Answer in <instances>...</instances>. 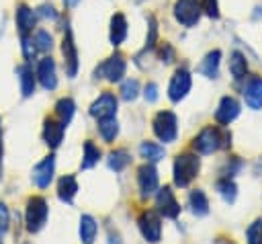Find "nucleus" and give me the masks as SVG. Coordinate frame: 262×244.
Segmentation results:
<instances>
[{
    "mask_svg": "<svg viewBox=\"0 0 262 244\" xmlns=\"http://www.w3.org/2000/svg\"><path fill=\"white\" fill-rule=\"evenodd\" d=\"M20 47H23V55H25V59L31 62V59L35 57V53H37V45H35V41H33L29 35H20Z\"/></svg>",
    "mask_w": 262,
    "mask_h": 244,
    "instance_id": "c9c22d12",
    "label": "nucleus"
},
{
    "mask_svg": "<svg viewBox=\"0 0 262 244\" xmlns=\"http://www.w3.org/2000/svg\"><path fill=\"white\" fill-rule=\"evenodd\" d=\"M63 131H66V123L59 119H45L43 125V139L49 148H57L63 139Z\"/></svg>",
    "mask_w": 262,
    "mask_h": 244,
    "instance_id": "a211bd4d",
    "label": "nucleus"
},
{
    "mask_svg": "<svg viewBox=\"0 0 262 244\" xmlns=\"http://www.w3.org/2000/svg\"><path fill=\"white\" fill-rule=\"evenodd\" d=\"M37 16H41V18H49V21H55V18H57V10H55L51 4H41V6L37 8Z\"/></svg>",
    "mask_w": 262,
    "mask_h": 244,
    "instance_id": "58836bf2",
    "label": "nucleus"
},
{
    "mask_svg": "<svg viewBox=\"0 0 262 244\" xmlns=\"http://www.w3.org/2000/svg\"><path fill=\"white\" fill-rule=\"evenodd\" d=\"M117 113V96L113 92H102L92 105H90V115L94 119H104V117H115Z\"/></svg>",
    "mask_w": 262,
    "mask_h": 244,
    "instance_id": "ddd939ff",
    "label": "nucleus"
},
{
    "mask_svg": "<svg viewBox=\"0 0 262 244\" xmlns=\"http://www.w3.org/2000/svg\"><path fill=\"white\" fill-rule=\"evenodd\" d=\"M74 113H76V103H74L70 96H63V98H59V100L55 103V115H57V119L63 121L66 125L72 121Z\"/></svg>",
    "mask_w": 262,
    "mask_h": 244,
    "instance_id": "393cba45",
    "label": "nucleus"
},
{
    "mask_svg": "<svg viewBox=\"0 0 262 244\" xmlns=\"http://www.w3.org/2000/svg\"><path fill=\"white\" fill-rule=\"evenodd\" d=\"M156 207L158 211L164 215V217H170V219H176L178 213H180V205L172 193L170 187H162L158 189V195H156Z\"/></svg>",
    "mask_w": 262,
    "mask_h": 244,
    "instance_id": "9b49d317",
    "label": "nucleus"
},
{
    "mask_svg": "<svg viewBox=\"0 0 262 244\" xmlns=\"http://www.w3.org/2000/svg\"><path fill=\"white\" fill-rule=\"evenodd\" d=\"M78 2H80V0H63V4H66L68 8H74V6H78Z\"/></svg>",
    "mask_w": 262,
    "mask_h": 244,
    "instance_id": "79ce46f5",
    "label": "nucleus"
},
{
    "mask_svg": "<svg viewBox=\"0 0 262 244\" xmlns=\"http://www.w3.org/2000/svg\"><path fill=\"white\" fill-rule=\"evenodd\" d=\"M98 133L102 135L104 141H113L119 133V123L115 117H104V119H98Z\"/></svg>",
    "mask_w": 262,
    "mask_h": 244,
    "instance_id": "a878e982",
    "label": "nucleus"
},
{
    "mask_svg": "<svg viewBox=\"0 0 262 244\" xmlns=\"http://www.w3.org/2000/svg\"><path fill=\"white\" fill-rule=\"evenodd\" d=\"M129 162H131V156H129L127 150H115V152L108 154V166H111L115 172L125 170V168L129 166Z\"/></svg>",
    "mask_w": 262,
    "mask_h": 244,
    "instance_id": "c85d7f7f",
    "label": "nucleus"
},
{
    "mask_svg": "<svg viewBox=\"0 0 262 244\" xmlns=\"http://www.w3.org/2000/svg\"><path fill=\"white\" fill-rule=\"evenodd\" d=\"M16 74H18V80H20V92L23 96H31L35 92V82H37V76L33 74V68L27 64L18 66L16 68Z\"/></svg>",
    "mask_w": 262,
    "mask_h": 244,
    "instance_id": "412c9836",
    "label": "nucleus"
},
{
    "mask_svg": "<svg viewBox=\"0 0 262 244\" xmlns=\"http://www.w3.org/2000/svg\"><path fill=\"white\" fill-rule=\"evenodd\" d=\"M8 221H10V213H8V207L4 203H0V232L8 230Z\"/></svg>",
    "mask_w": 262,
    "mask_h": 244,
    "instance_id": "a19ab883",
    "label": "nucleus"
},
{
    "mask_svg": "<svg viewBox=\"0 0 262 244\" xmlns=\"http://www.w3.org/2000/svg\"><path fill=\"white\" fill-rule=\"evenodd\" d=\"M190 86H192V78H190L188 70L178 68V70L174 72L170 84H168V98H170L172 103H180V100L188 94Z\"/></svg>",
    "mask_w": 262,
    "mask_h": 244,
    "instance_id": "0eeeda50",
    "label": "nucleus"
},
{
    "mask_svg": "<svg viewBox=\"0 0 262 244\" xmlns=\"http://www.w3.org/2000/svg\"><path fill=\"white\" fill-rule=\"evenodd\" d=\"M35 76H37L39 84H41L45 90H55V88H57V72H55V62H53L49 55L39 59Z\"/></svg>",
    "mask_w": 262,
    "mask_h": 244,
    "instance_id": "f8f14e48",
    "label": "nucleus"
},
{
    "mask_svg": "<svg viewBox=\"0 0 262 244\" xmlns=\"http://www.w3.org/2000/svg\"><path fill=\"white\" fill-rule=\"evenodd\" d=\"M61 55H63V68H66V74L70 78H74L78 74V47L74 43V35H72V29L66 27V33H63V41H61Z\"/></svg>",
    "mask_w": 262,
    "mask_h": 244,
    "instance_id": "6e6552de",
    "label": "nucleus"
},
{
    "mask_svg": "<svg viewBox=\"0 0 262 244\" xmlns=\"http://www.w3.org/2000/svg\"><path fill=\"white\" fill-rule=\"evenodd\" d=\"M172 12L182 27H194L203 14V6L201 0H176Z\"/></svg>",
    "mask_w": 262,
    "mask_h": 244,
    "instance_id": "39448f33",
    "label": "nucleus"
},
{
    "mask_svg": "<svg viewBox=\"0 0 262 244\" xmlns=\"http://www.w3.org/2000/svg\"><path fill=\"white\" fill-rule=\"evenodd\" d=\"M139 156L145 160V162H158V160H162L164 158V148L162 146H158V144H154V141H143L141 146H139Z\"/></svg>",
    "mask_w": 262,
    "mask_h": 244,
    "instance_id": "bb28decb",
    "label": "nucleus"
},
{
    "mask_svg": "<svg viewBox=\"0 0 262 244\" xmlns=\"http://www.w3.org/2000/svg\"><path fill=\"white\" fill-rule=\"evenodd\" d=\"M217 191H219V195H221L227 203H233V201H235L237 187H235L233 180H229V176H227V178H221V180L217 182Z\"/></svg>",
    "mask_w": 262,
    "mask_h": 244,
    "instance_id": "7c9ffc66",
    "label": "nucleus"
},
{
    "mask_svg": "<svg viewBox=\"0 0 262 244\" xmlns=\"http://www.w3.org/2000/svg\"><path fill=\"white\" fill-rule=\"evenodd\" d=\"M137 185L143 197H151L158 191V170L151 162H145L143 166H139L137 170Z\"/></svg>",
    "mask_w": 262,
    "mask_h": 244,
    "instance_id": "9d476101",
    "label": "nucleus"
},
{
    "mask_svg": "<svg viewBox=\"0 0 262 244\" xmlns=\"http://www.w3.org/2000/svg\"><path fill=\"white\" fill-rule=\"evenodd\" d=\"M199 168H201V160L196 154H190V152L178 154L174 160V185L188 187L192 178L199 174Z\"/></svg>",
    "mask_w": 262,
    "mask_h": 244,
    "instance_id": "f03ea898",
    "label": "nucleus"
},
{
    "mask_svg": "<svg viewBox=\"0 0 262 244\" xmlns=\"http://www.w3.org/2000/svg\"><path fill=\"white\" fill-rule=\"evenodd\" d=\"M125 72H127V62H125V57L117 51V53H113L111 57H106L98 68H96V78H104V80H108V82H121L123 80V76H125Z\"/></svg>",
    "mask_w": 262,
    "mask_h": 244,
    "instance_id": "423d86ee",
    "label": "nucleus"
},
{
    "mask_svg": "<svg viewBox=\"0 0 262 244\" xmlns=\"http://www.w3.org/2000/svg\"><path fill=\"white\" fill-rule=\"evenodd\" d=\"M219 64H221V51L219 49H213L205 55V59L201 62L199 66V72L205 76V78H217L219 76Z\"/></svg>",
    "mask_w": 262,
    "mask_h": 244,
    "instance_id": "aec40b11",
    "label": "nucleus"
},
{
    "mask_svg": "<svg viewBox=\"0 0 262 244\" xmlns=\"http://www.w3.org/2000/svg\"><path fill=\"white\" fill-rule=\"evenodd\" d=\"M127 37V18L123 12H115L111 16V29H108V41L113 47H119Z\"/></svg>",
    "mask_w": 262,
    "mask_h": 244,
    "instance_id": "6ab92c4d",
    "label": "nucleus"
},
{
    "mask_svg": "<svg viewBox=\"0 0 262 244\" xmlns=\"http://www.w3.org/2000/svg\"><path fill=\"white\" fill-rule=\"evenodd\" d=\"M100 160V150L92 144V141H86L84 144V156H82V168H92L96 162Z\"/></svg>",
    "mask_w": 262,
    "mask_h": 244,
    "instance_id": "c756f323",
    "label": "nucleus"
},
{
    "mask_svg": "<svg viewBox=\"0 0 262 244\" xmlns=\"http://www.w3.org/2000/svg\"><path fill=\"white\" fill-rule=\"evenodd\" d=\"M139 230H141V236H143L147 242H151V244L160 242V238H162L160 215H158L154 209L143 211V213L139 215Z\"/></svg>",
    "mask_w": 262,
    "mask_h": 244,
    "instance_id": "1a4fd4ad",
    "label": "nucleus"
},
{
    "mask_svg": "<svg viewBox=\"0 0 262 244\" xmlns=\"http://www.w3.org/2000/svg\"><path fill=\"white\" fill-rule=\"evenodd\" d=\"M33 41H35V45H37V51H49V49L53 47V37H51V33L45 31V29H39V31L35 33Z\"/></svg>",
    "mask_w": 262,
    "mask_h": 244,
    "instance_id": "2f4dec72",
    "label": "nucleus"
},
{
    "mask_svg": "<svg viewBox=\"0 0 262 244\" xmlns=\"http://www.w3.org/2000/svg\"><path fill=\"white\" fill-rule=\"evenodd\" d=\"M96 232H98V226L94 221L92 215H82L80 217V240L84 244H92L94 238H96Z\"/></svg>",
    "mask_w": 262,
    "mask_h": 244,
    "instance_id": "b1692460",
    "label": "nucleus"
},
{
    "mask_svg": "<svg viewBox=\"0 0 262 244\" xmlns=\"http://www.w3.org/2000/svg\"><path fill=\"white\" fill-rule=\"evenodd\" d=\"M201 6L209 18H219V2L217 0H201Z\"/></svg>",
    "mask_w": 262,
    "mask_h": 244,
    "instance_id": "4c0bfd02",
    "label": "nucleus"
},
{
    "mask_svg": "<svg viewBox=\"0 0 262 244\" xmlns=\"http://www.w3.org/2000/svg\"><path fill=\"white\" fill-rule=\"evenodd\" d=\"M137 96H139V82L135 78L125 80L123 86H121V98L129 103V100H135Z\"/></svg>",
    "mask_w": 262,
    "mask_h": 244,
    "instance_id": "473e14b6",
    "label": "nucleus"
},
{
    "mask_svg": "<svg viewBox=\"0 0 262 244\" xmlns=\"http://www.w3.org/2000/svg\"><path fill=\"white\" fill-rule=\"evenodd\" d=\"M151 127H154V133L160 141L164 144H170L176 139L178 135V119L172 111H160L154 121H151Z\"/></svg>",
    "mask_w": 262,
    "mask_h": 244,
    "instance_id": "7ed1b4c3",
    "label": "nucleus"
},
{
    "mask_svg": "<svg viewBox=\"0 0 262 244\" xmlns=\"http://www.w3.org/2000/svg\"><path fill=\"white\" fill-rule=\"evenodd\" d=\"M229 139H231V135H229L227 131L209 125V127L201 129V133L192 139V148H194V152H199V154H213V152H217L219 148H227V146L231 144Z\"/></svg>",
    "mask_w": 262,
    "mask_h": 244,
    "instance_id": "f257e3e1",
    "label": "nucleus"
},
{
    "mask_svg": "<svg viewBox=\"0 0 262 244\" xmlns=\"http://www.w3.org/2000/svg\"><path fill=\"white\" fill-rule=\"evenodd\" d=\"M244 100L250 109H262V76H252L244 86Z\"/></svg>",
    "mask_w": 262,
    "mask_h": 244,
    "instance_id": "f3484780",
    "label": "nucleus"
},
{
    "mask_svg": "<svg viewBox=\"0 0 262 244\" xmlns=\"http://www.w3.org/2000/svg\"><path fill=\"white\" fill-rule=\"evenodd\" d=\"M47 215H49V207H47V201L43 197H31L27 201V230L29 232H39L45 221H47Z\"/></svg>",
    "mask_w": 262,
    "mask_h": 244,
    "instance_id": "20e7f679",
    "label": "nucleus"
},
{
    "mask_svg": "<svg viewBox=\"0 0 262 244\" xmlns=\"http://www.w3.org/2000/svg\"><path fill=\"white\" fill-rule=\"evenodd\" d=\"M53 172H55V158L53 156H47V158H43L33 168V182L39 189H47L49 182L53 180Z\"/></svg>",
    "mask_w": 262,
    "mask_h": 244,
    "instance_id": "2eb2a0df",
    "label": "nucleus"
},
{
    "mask_svg": "<svg viewBox=\"0 0 262 244\" xmlns=\"http://www.w3.org/2000/svg\"><path fill=\"white\" fill-rule=\"evenodd\" d=\"M14 23H16V29L20 35H29V33H33V29L37 25V12L27 4H18L16 12H14Z\"/></svg>",
    "mask_w": 262,
    "mask_h": 244,
    "instance_id": "dca6fc26",
    "label": "nucleus"
},
{
    "mask_svg": "<svg viewBox=\"0 0 262 244\" xmlns=\"http://www.w3.org/2000/svg\"><path fill=\"white\" fill-rule=\"evenodd\" d=\"M242 107H239V100L233 98V96H223L219 100V107L215 111V121L219 125H229L237 115H239Z\"/></svg>",
    "mask_w": 262,
    "mask_h": 244,
    "instance_id": "4468645a",
    "label": "nucleus"
},
{
    "mask_svg": "<svg viewBox=\"0 0 262 244\" xmlns=\"http://www.w3.org/2000/svg\"><path fill=\"white\" fill-rule=\"evenodd\" d=\"M246 240H248V244H262V217L256 219L246 230Z\"/></svg>",
    "mask_w": 262,
    "mask_h": 244,
    "instance_id": "f704fd0d",
    "label": "nucleus"
},
{
    "mask_svg": "<svg viewBox=\"0 0 262 244\" xmlns=\"http://www.w3.org/2000/svg\"><path fill=\"white\" fill-rule=\"evenodd\" d=\"M156 41H158V21H156V16L149 14V16H147V39H145V47H143V51L154 49Z\"/></svg>",
    "mask_w": 262,
    "mask_h": 244,
    "instance_id": "72a5a7b5",
    "label": "nucleus"
},
{
    "mask_svg": "<svg viewBox=\"0 0 262 244\" xmlns=\"http://www.w3.org/2000/svg\"><path fill=\"white\" fill-rule=\"evenodd\" d=\"M143 96H145V100H147V103H156V100H158V84H154V82L145 84Z\"/></svg>",
    "mask_w": 262,
    "mask_h": 244,
    "instance_id": "ea45409f",
    "label": "nucleus"
},
{
    "mask_svg": "<svg viewBox=\"0 0 262 244\" xmlns=\"http://www.w3.org/2000/svg\"><path fill=\"white\" fill-rule=\"evenodd\" d=\"M76 193H78V180H76V176H72V174L61 176L59 182H57V197L63 203H72L74 197H76Z\"/></svg>",
    "mask_w": 262,
    "mask_h": 244,
    "instance_id": "4be33fe9",
    "label": "nucleus"
},
{
    "mask_svg": "<svg viewBox=\"0 0 262 244\" xmlns=\"http://www.w3.org/2000/svg\"><path fill=\"white\" fill-rule=\"evenodd\" d=\"M188 203H190L194 215H207L209 213V201H207V195L203 191H199V189L192 191L188 197Z\"/></svg>",
    "mask_w": 262,
    "mask_h": 244,
    "instance_id": "cd10ccee",
    "label": "nucleus"
},
{
    "mask_svg": "<svg viewBox=\"0 0 262 244\" xmlns=\"http://www.w3.org/2000/svg\"><path fill=\"white\" fill-rule=\"evenodd\" d=\"M246 72H248V59L242 51H231L229 55V74L235 78V80H242L246 78Z\"/></svg>",
    "mask_w": 262,
    "mask_h": 244,
    "instance_id": "5701e85b",
    "label": "nucleus"
},
{
    "mask_svg": "<svg viewBox=\"0 0 262 244\" xmlns=\"http://www.w3.org/2000/svg\"><path fill=\"white\" fill-rule=\"evenodd\" d=\"M158 53H160V59H162L164 64H172V62L176 59V49H174L170 43H162L160 49H158Z\"/></svg>",
    "mask_w": 262,
    "mask_h": 244,
    "instance_id": "e433bc0d",
    "label": "nucleus"
}]
</instances>
